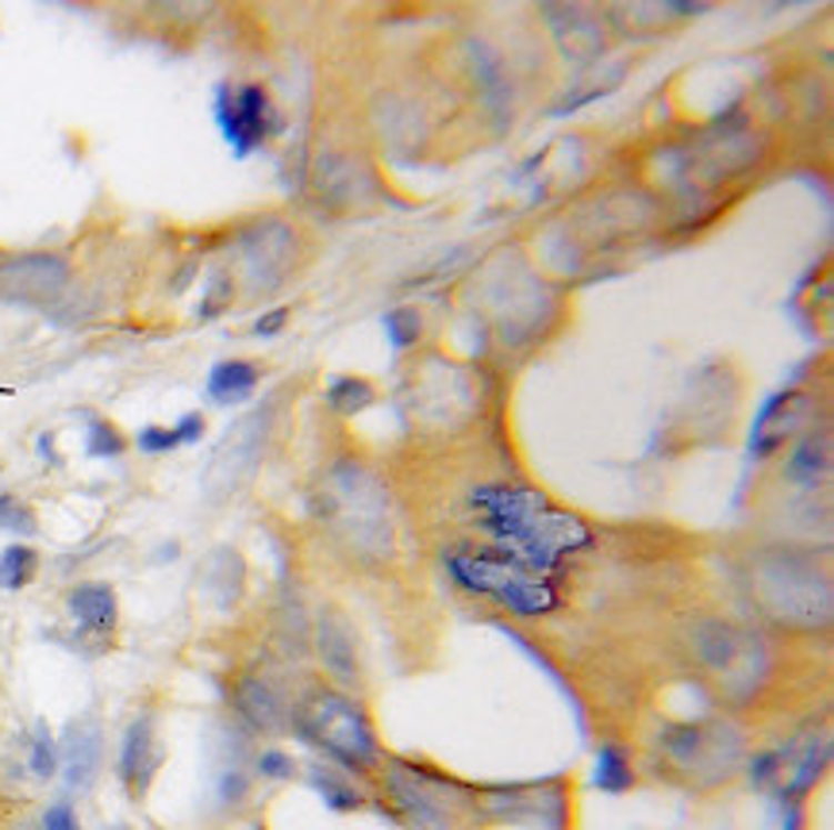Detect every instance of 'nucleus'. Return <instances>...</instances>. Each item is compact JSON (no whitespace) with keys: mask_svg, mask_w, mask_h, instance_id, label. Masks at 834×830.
I'll use <instances>...</instances> for the list:
<instances>
[{"mask_svg":"<svg viewBox=\"0 0 834 830\" xmlns=\"http://www.w3.org/2000/svg\"><path fill=\"white\" fill-rule=\"evenodd\" d=\"M470 511L492 550L523 561L542 577L562 573L573 553L592 547V527L585 519L531 484H478L470 492Z\"/></svg>","mask_w":834,"mask_h":830,"instance_id":"nucleus-1","label":"nucleus"},{"mask_svg":"<svg viewBox=\"0 0 834 830\" xmlns=\"http://www.w3.org/2000/svg\"><path fill=\"white\" fill-rule=\"evenodd\" d=\"M381 796L404 830H478L481 788L412 758H381Z\"/></svg>","mask_w":834,"mask_h":830,"instance_id":"nucleus-2","label":"nucleus"},{"mask_svg":"<svg viewBox=\"0 0 834 830\" xmlns=\"http://www.w3.org/2000/svg\"><path fill=\"white\" fill-rule=\"evenodd\" d=\"M446 573L450 581L462 592L478 600L496 603L500 611L515 619H542L554 616L562 608V592L554 589L550 577L527 569L523 561L508 558L500 550H473V547H458L446 550Z\"/></svg>","mask_w":834,"mask_h":830,"instance_id":"nucleus-3","label":"nucleus"},{"mask_svg":"<svg viewBox=\"0 0 834 830\" xmlns=\"http://www.w3.org/2000/svg\"><path fill=\"white\" fill-rule=\"evenodd\" d=\"M293 731L300 734V742L320 750L331 766L346 769V773H373L385 758L370 711L339 689H315L293 711Z\"/></svg>","mask_w":834,"mask_h":830,"instance_id":"nucleus-4","label":"nucleus"},{"mask_svg":"<svg viewBox=\"0 0 834 830\" xmlns=\"http://www.w3.org/2000/svg\"><path fill=\"white\" fill-rule=\"evenodd\" d=\"M754 589L777 623L804 631L831 623V577L804 553H765L754 569Z\"/></svg>","mask_w":834,"mask_h":830,"instance_id":"nucleus-5","label":"nucleus"},{"mask_svg":"<svg viewBox=\"0 0 834 830\" xmlns=\"http://www.w3.org/2000/svg\"><path fill=\"white\" fill-rule=\"evenodd\" d=\"M481 819L523 830H573V781L542 777L481 788Z\"/></svg>","mask_w":834,"mask_h":830,"instance_id":"nucleus-6","label":"nucleus"},{"mask_svg":"<svg viewBox=\"0 0 834 830\" xmlns=\"http://www.w3.org/2000/svg\"><path fill=\"white\" fill-rule=\"evenodd\" d=\"M331 508H335V523L343 527L346 542L358 553H389L393 547V527H389V497L381 481L362 466H339L331 473Z\"/></svg>","mask_w":834,"mask_h":830,"instance_id":"nucleus-7","label":"nucleus"},{"mask_svg":"<svg viewBox=\"0 0 834 830\" xmlns=\"http://www.w3.org/2000/svg\"><path fill=\"white\" fill-rule=\"evenodd\" d=\"M215 128H220L223 142L231 147L235 158H250L258 147H265L281 128V112L273 108L270 92L262 86H220L215 89Z\"/></svg>","mask_w":834,"mask_h":830,"instance_id":"nucleus-8","label":"nucleus"},{"mask_svg":"<svg viewBox=\"0 0 834 830\" xmlns=\"http://www.w3.org/2000/svg\"><path fill=\"white\" fill-rule=\"evenodd\" d=\"M70 284V262L62 254H12L0 258V304L47 308Z\"/></svg>","mask_w":834,"mask_h":830,"instance_id":"nucleus-9","label":"nucleus"},{"mask_svg":"<svg viewBox=\"0 0 834 830\" xmlns=\"http://www.w3.org/2000/svg\"><path fill=\"white\" fill-rule=\"evenodd\" d=\"M297 254V234L281 220L254 223L243 239H239V258H243V273L254 292H270L285 281L289 266Z\"/></svg>","mask_w":834,"mask_h":830,"instance_id":"nucleus-10","label":"nucleus"},{"mask_svg":"<svg viewBox=\"0 0 834 830\" xmlns=\"http://www.w3.org/2000/svg\"><path fill=\"white\" fill-rule=\"evenodd\" d=\"M807 416H812V397L804 389L785 384V389L770 392L762 400V408L754 412V423H750V458L754 461L773 458L792 434L804 431Z\"/></svg>","mask_w":834,"mask_h":830,"instance_id":"nucleus-11","label":"nucleus"},{"mask_svg":"<svg viewBox=\"0 0 834 830\" xmlns=\"http://www.w3.org/2000/svg\"><path fill=\"white\" fill-rule=\"evenodd\" d=\"M262 442H265V412L247 416L243 423L231 427V434L215 447L212 466H208V473H204L208 497H228L250 469H254L258 454H262Z\"/></svg>","mask_w":834,"mask_h":830,"instance_id":"nucleus-12","label":"nucleus"},{"mask_svg":"<svg viewBox=\"0 0 834 830\" xmlns=\"http://www.w3.org/2000/svg\"><path fill=\"white\" fill-rule=\"evenodd\" d=\"M100 761H104V731H100L97 716H78L66 723L58 738V773L70 792H89L100 777Z\"/></svg>","mask_w":834,"mask_h":830,"instance_id":"nucleus-13","label":"nucleus"},{"mask_svg":"<svg viewBox=\"0 0 834 830\" xmlns=\"http://www.w3.org/2000/svg\"><path fill=\"white\" fill-rule=\"evenodd\" d=\"M550 23V36H554L557 50L570 66H592L600 54H604V20H600L592 8L581 4H550L542 8Z\"/></svg>","mask_w":834,"mask_h":830,"instance_id":"nucleus-14","label":"nucleus"},{"mask_svg":"<svg viewBox=\"0 0 834 830\" xmlns=\"http://www.w3.org/2000/svg\"><path fill=\"white\" fill-rule=\"evenodd\" d=\"M723 738H731L723 731L720 723L707 727V723H677V727H665L662 738H657V746H662L665 753H670L673 761H677L681 769H696V773H704V769H712V773H720V766H735L738 753H727L723 750Z\"/></svg>","mask_w":834,"mask_h":830,"instance_id":"nucleus-15","label":"nucleus"},{"mask_svg":"<svg viewBox=\"0 0 834 830\" xmlns=\"http://www.w3.org/2000/svg\"><path fill=\"white\" fill-rule=\"evenodd\" d=\"M158 766H162V746H158V727L150 716H139L128 723L120 742V761H115V773H120V784L128 788L135 800H143L158 777Z\"/></svg>","mask_w":834,"mask_h":830,"instance_id":"nucleus-16","label":"nucleus"},{"mask_svg":"<svg viewBox=\"0 0 834 830\" xmlns=\"http://www.w3.org/2000/svg\"><path fill=\"white\" fill-rule=\"evenodd\" d=\"M831 769V738L827 734H807L800 742L785 746V777H781L777 800H796L804 803L815 788L823 784Z\"/></svg>","mask_w":834,"mask_h":830,"instance_id":"nucleus-17","label":"nucleus"},{"mask_svg":"<svg viewBox=\"0 0 834 830\" xmlns=\"http://www.w3.org/2000/svg\"><path fill=\"white\" fill-rule=\"evenodd\" d=\"M231 700H235V711L243 716V723L250 727V731L278 734L293 723V711H289L285 696L273 689L265 677H254V673L239 677Z\"/></svg>","mask_w":834,"mask_h":830,"instance_id":"nucleus-18","label":"nucleus"},{"mask_svg":"<svg viewBox=\"0 0 834 830\" xmlns=\"http://www.w3.org/2000/svg\"><path fill=\"white\" fill-rule=\"evenodd\" d=\"M315 653H320L323 669L331 673V681L339 684H354L362 677V666H358V646H354V631L339 611H320L315 619Z\"/></svg>","mask_w":834,"mask_h":830,"instance_id":"nucleus-19","label":"nucleus"},{"mask_svg":"<svg viewBox=\"0 0 834 830\" xmlns=\"http://www.w3.org/2000/svg\"><path fill=\"white\" fill-rule=\"evenodd\" d=\"M66 608H70V619L86 634H108L120 623V600H115L112 584H104V581L78 584V589L70 592V600H66Z\"/></svg>","mask_w":834,"mask_h":830,"instance_id":"nucleus-20","label":"nucleus"},{"mask_svg":"<svg viewBox=\"0 0 834 830\" xmlns=\"http://www.w3.org/2000/svg\"><path fill=\"white\" fill-rule=\"evenodd\" d=\"M827 477H831V434L807 427L785 461V481L796 484V489H804V492H812V489H820Z\"/></svg>","mask_w":834,"mask_h":830,"instance_id":"nucleus-21","label":"nucleus"},{"mask_svg":"<svg viewBox=\"0 0 834 830\" xmlns=\"http://www.w3.org/2000/svg\"><path fill=\"white\" fill-rule=\"evenodd\" d=\"M308 784H312V792L323 800V808L335 811V816H354V811H362L365 803H370V796L354 781V773L331 766V761L308 766Z\"/></svg>","mask_w":834,"mask_h":830,"instance_id":"nucleus-22","label":"nucleus"},{"mask_svg":"<svg viewBox=\"0 0 834 830\" xmlns=\"http://www.w3.org/2000/svg\"><path fill=\"white\" fill-rule=\"evenodd\" d=\"M258 381H262V369L247 358H228V362H215L208 369V400L212 404H243V400L254 397Z\"/></svg>","mask_w":834,"mask_h":830,"instance_id":"nucleus-23","label":"nucleus"},{"mask_svg":"<svg viewBox=\"0 0 834 830\" xmlns=\"http://www.w3.org/2000/svg\"><path fill=\"white\" fill-rule=\"evenodd\" d=\"M592 784L604 796H627L639 784L635 758L623 742H600L592 758Z\"/></svg>","mask_w":834,"mask_h":830,"instance_id":"nucleus-24","label":"nucleus"},{"mask_svg":"<svg viewBox=\"0 0 834 830\" xmlns=\"http://www.w3.org/2000/svg\"><path fill=\"white\" fill-rule=\"evenodd\" d=\"M323 400H328V408L335 416L354 419L378 404V384L365 381V377H354V373H339V377H331Z\"/></svg>","mask_w":834,"mask_h":830,"instance_id":"nucleus-25","label":"nucleus"},{"mask_svg":"<svg viewBox=\"0 0 834 830\" xmlns=\"http://www.w3.org/2000/svg\"><path fill=\"white\" fill-rule=\"evenodd\" d=\"M204 584H208V592H215L220 603L239 600V592H243V558L228 547L215 550L204 569Z\"/></svg>","mask_w":834,"mask_h":830,"instance_id":"nucleus-26","label":"nucleus"},{"mask_svg":"<svg viewBox=\"0 0 834 830\" xmlns=\"http://www.w3.org/2000/svg\"><path fill=\"white\" fill-rule=\"evenodd\" d=\"M39 573V550L28 542H12L0 550V589L4 592H23Z\"/></svg>","mask_w":834,"mask_h":830,"instance_id":"nucleus-27","label":"nucleus"},{"mask_svg":"<svg viewBox=\"0 0 834 830\" xmlns=\"http://www.w3.org/2000/svg\"><path fill=\"white\" fill-rule=\"evenodd\" d=\"M746 777L757 792H773L777 796L781 777H785V746H770V750H757L746 758Z\"/></svg>","mask_w":834,"mask_h":830,"instance_id":"nucleus-28","label":"nucleus"},{"mask_svg":"<svg viewBox=\"0 0 834 830\" xmlns=\"http://www.w3.org/2000/svg\"><path fill=\"white\" fill-rule=\"evenodd\" d=\"M381 327H385V339H389V347L396 350H412L415 342H420V334H423V316L415 312V308H408V304H400V308H389L385 316H381Z\"/></svg>","mask_w":834,"mask_h":830,"instance_id":"nucleus-29","label":"nucleus"},{"mask_svg":"<svg viewBox=\"0 0 834 830\" xmlns=\"http://www.w3.org/2000/svg\"><path fill=\"white\" fill-rule=\"evenodd\" d=\"M86 454L97 461H115L128 454V434L112 423V419H93L86 427Z\"/></svg>","mask_w":834,"mask_h":830,"instance_id":"nucleus-30","label":"nucleus"},{"mask_svg":"<svg viewBox=\"0 0 834 830\" xmlns=\"http://www.w3.org/2000/svg\"><path fill=\"white\" fill-rule=\"evenodd\" d=\"M28 769L36 781H50L58 773V738L47 723H36V734L28 742Z\"/></svg>","mask_w":834,"mask_h":830,"instance_id":"nucleus-31","label":"nucleus"},{"mask_svg":"<svg viewBox=\"0 0 834 830\" xmlns=\"http://www.w3.org/2000/svg\"><path fill=\"white\" fill-rule=\"evenodd\" d=\"M250 796V773L239 761H231V766L220 769V777H215V800L223 803V808H239Z\"/></svg>","mask_w":834,"mask_h":830,"instance_id":"nucleus-32","label":"nucleus"},{"mask_svg":"<svg viewBox=\"0 0 834 830\" xmlns=\"http://www.w3.org/2000/svg\"><path fill=\"white\" fill-rule=\"evenodd\" d=\"M254 773L262 777V781H293L297 758L289 750H281V746H265L254 758Z\"/></svg>","mask_w":834,"mask_h":830,"instance_id":"nucleus-33","label":"nucleus"},{"mask_svg":"<svg viewBox=\"0 0 834 830\" xmlns=\"http://www.w3.org/2000/svg\"><path fill=\"white\" fill-rule=\"evenodd\" d=\"M0 527H4V531H12V534H36L39 519H36V511L23 504V500L0 492Z\"/></svg>","mask_w":834,"mask_h":830,"instance_id":"nucleus-34","label":"nucleus"},{"mask_svg":"<svg viewBox=\"0 0 834 830\" xmlns=\"http://www.w3.org/2000/svg\"><path fill=\"white\" fill-rule=\"evenodd\" d=\"M135 447L139 454L147 458H158V454H170V450H178V434H173V427H162V423H147L135 431Z\"/></svg>","mask_w":834,"mask_h":830,"instance_id":"nucleus-35","label":"nucleus"},{"mask_svg":"<svg viewBox=\"0 0 834 830\" xmlns=\"http://www.w3.org/2000/svg\"><path fill=\"white\" fill-rule=\"evenodd\" d=\"M39 830H81L78 808H73L70 800H54L43 811V823H39Z\"/></svg>","mask_w":834,"mask_h":830,"instance_id":"nucleus-36","label":"nucleus"},{"mask_svg":"<svg viewBox=\"0 0 834 830\" xmlns=\"http://www.w3.org/2000/svg\"><path fill=\"white\" fill-rule=\"evenodd\" d=\"M231 300V281L223 273L212 277V284H208V297L200 300V320H212V316H220L223 308H228Z\"/></svg>","mask_w":834,"mask_h":830,"instance_id":"nucleus-37","label":"nucleus"},{"mask_svg":"<svg viewBox=\"0 0 834 830\" xmlns=\"http://www.w3.org/2000/svg\"><path fill=\"white\" fill-rule=\"evenodd\" d=\"M204 431H208V419L200 412H189V416H181L178 423H173V434H178L181 447H193V442L204 439Z\"/></svg>","mask_w":834,"mask_h":830,"instance_id":"nucleus-38","label":"nucleus"},{"mask_svg":"<svg viewBox=\"0 0 834 830\" xmlns=\"http://www.w3.org/2000/svg\"><path fill=\"white\" fill-rule=\"evenodd\" d=\"M289 323V308H270V312H262L254 320V334L258 339H278L281 331H285Z\"/></svg>","mask_w":834,"mask_h":830,"instance_id":"nucleus-39","label":"nucleus"},{"mask_svg":"<svg viewBox=\"0 0 834 830\" xmlns=\"http://www.w3.org/2000/svg\"><path fill=\"white\" fill-rule=\"evenodd\" d=\"M781 803V830H807V811L796 800H777Z\"/></svg>","mask_w":834,"mask_h":830,"instance_id":"nucleus-40","label":"nucleus"},{"mask_svg":"<svg viewBox=\"0 0 834 830\" xmlns=\"http://www.w3.org/2000/svg\"><path fill=\"white\" fill-rule=\"evenodd\" d=\"M39 454H43L47 461H50V466H62V458H58L54 454V434H39Z\"/></svg>","mask_w":834,"mask_h":830,"instance_id":"nucleus-41","label":"nucleus"},{"mask_svg":"<svg viewBox=\"0 0 834 830\" xmlns=\"http://www.w3.org/2000/svg\"><path fill=\"white\" fill-rule=\"evenodd\" d=\"M112 830H128V827H112Z\"/></svg>","mask_w":834,"mask_h":830,"instance_id":"nucleus-42","label":"nucleus"},{"mask_svg":"<svg viewBox=\"0 0 834 830\" xmlns=\"http://www.w3.org/2000/svg\"><path fill=\"white\" fill-rule=\"evenodd\" d=\"M16 830H31V827H16Z\"/></svg>","mask_w":834,"mask_h":830,"instance_id":"nucleus-43","label":"nucleus"}]
</instances>
